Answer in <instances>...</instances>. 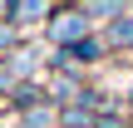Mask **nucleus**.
I'll return each mask as SVG.
<instances>
[{
    "label": "nucleus",
    "mask_w": 133,
    "mask_h": 128,
    "mask_svg": "<svg viewBox=\"0 0 133 128\" xmlns=\"http://www.w3.org/2000/svg\"><path fill=\"white\" fill-rule=\"evenodd\" d=\"M89 10H64V15H54L49 20V39L59 44V49H69V44H79L84 35H89Z\"/></svg>",
    "instance_id": "nucleus-1"
},
{
    "label": "nucleus",
    "mask_w": 133,
    "mask_h": 128,
    "mask_svg": "<svg viewBox=\"0 0 133 128\" xmlns=\"http://www.w3.org/2000/svg\"><path fill=\"white\" fill-rule=\"evenodd\" d=\"M104 44H109V49H128V54H133V10H123V15H114V20H109Z\"/></svg>",
    "instance_id": "nucleus-2"
},
{
    "label": "nucleus",
    "mask_w": 133,
    "mask_h": 128,
    "mask_svg": "<svg viewBox=\"0 0 133 128\" xmlns=\"http://www.w3.org/2000/svg\"><path fill=\"white\" fill-rule=\"evenodd\" d=\"M10 5H15V10H10L15 25H35V20L49 15V0H10Z\"/></svg>",
    "instance_id": "nucleus-3"
},
{
    "label": "nucleus",
    "mask_w": 133,
    "mask_h": 128,
    "mask_svg": "<svg viewBox=\"0 0 133 128\" xmlns=\"http://www.w3.org/2000/svg\"><path fill=\"white\" fill-rule=\"evenodd\" d=\"M64 54H69V59H74V64H94V59H99V54H104V44H99V39H94V35H84V39H79V44H69V49H64Z\"/></svg>",
    "instance_id": "nucleus-4"
},
{
    "label": "nucleus",
    "mask_w": 133,
    "mask_h": 128,
    "mask_svg": "<svg viewBox=\"0 0 133 128\" xmlns=\"http://www.w3.org/2000/svg\"><path fill=\"white\" fill-rule=\"evenodd\" d=\"M84 10H89V15H109V20H114V15H123V10H128V0H84Z\"/></svg>",
    "instance_id": "nucleus-5"
},
{
    "label": "nucleus",
    "mask_w": 133,
    "mask_h": 128,
    "mask_svg": "<svg viewBox=\"0 0 133 128\" xmlns=\"http://www.w3.org/2000/svg\"><path fill=\"white\" fill-rule=\"evenodd\" d=\"M25 128H54V109H30L25 113Z\"/></svg>",
    "instance_id": "nucleus-6"
},
{
    "label": "nucleus",
    "mask_w": 133,
    "mask_h": 128,
    "mask_svg": "<svg viewBox=\"0 0 133 128\" xmlns=\"http://www.w3.org/2000/svg\"><path fill=\"white\" fill-rule=\"evenodd\" d=\"M15 79H20L15 59H0V89H15Z\"/></svg>",
    "instance_id": "nucleus-7"
},
{
    "label": "nucleus",
    "mask_w": 133,
    "mask_h": 128,
    "mask_svg": "<svg viewBox=\"0 0 133 128\" xmlns=\"http://www.w3.org/2000/svg\"><path fill=\"white\" fill-rule=\"evenodd\" d=\"M15 49V25H0V54Z\"/></svg>",
    "instance_id": "nucleus-8"
},
{
    "label": "nucleus",
    "mask_w": 133,
    "mask_h": 128,
    "mask_svg": "<svg viewBox=\"0 0 133 128\" xmlns=\"http://www.w3.org/2000/svg\"><path fill=\"white\" fill-rule=\"evenodd\" d=\"M0 5H5V0H0Z\"/></svg>",
    "instance_id": "nucleus-9"
}]
</instances>
